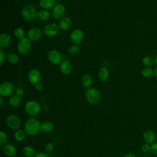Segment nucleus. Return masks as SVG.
<instances>
[{"label": "nucleus", "instance_id": "obj_1", "mask_svg": "<svg viewBox=\"0 0 157 157\" xmlns=\"http://www.w3.org/2000/svg\"><path fill=\"white\" fill-rule=\"evenodd\" d=\"M24 130L28 135L35 136L41 131V123L36 118H29L25 123Z\"/></svg>", "mask_w": 157, "mask_h": 157}, {"label": "nucleus", "instance_id": "obj_2", "mask_svg": "<svg viewBox=\"0 0 157 157\" xmlns=\"http://www.w3.org/2000/svg\"><path fill=\"white\" fill-rule=\"evenodd\" d=\"M38 11L36 8L31 4H26L21 9V15L23 19L27 21H31L37 18Z\"/></svg>", "mask_w": 157, "mask_h": 157}, {"label": "nucleus", "instance_id": "obj_3", "mask_svg": "<svg viewBox=\"0 0 157 157\" xmlns=\"http://www.w3.org/2000/svg\"><path fill=\"white\" fill-rule=\"evenodd\" d=\"M85 98L89 104L96 105L100 101L101 93L97 88L90 87L85 92Z\"/></svg>", "mask_w": 157, "mask_h": 157}, {"label": "nucleus", "instance_id": "obj_4", "mask_svg": "<svg viewBox=\"0 0 157 157\" xmlns=\"http://www.w3.org/2000/svg\"><path fill=\"white\" fill-rule=\"evenodd\" d=\"M25 110L28 115L31 117H34L40 112L41 106L37 101L30 100L26 102L25 105Z\"/></svg>", "mask_w": 157, "mask_h": 157}, {"label": "nucleus", "instance_id": "obj_5", "mask_svg": "<svg viewBox=\"0 0 157 157\" xmlns=\"http://www.w3.org/2000/svg\"><path fill=\"white\" fill-rule=\"evenodd\" d=\"M31 40L28 37H25L20 39L17 44V50L21 55L29 53L31 50Z\"/></svg>", "mask_w": 157, "mask_h": 157}, {"label": "nucleus", "instance_id": "obj_6", "mask_svg": "<svg viewBox=\"0 0 157 157\" xmlns=\"http://www.w3.org/2000/svg\"><path fill=\"white\" fill-rule=\"evenodd\" d=\"M6 123L9 128L16 131L20 129V127L21 124V120L18 115L15 114H10L7 117Z\"/></svg>", "mask_w": 157, "mask_h": 157}, {"label": "nucleus", "instance_id": "obj_7", "mask_svg": "<svg viewBox=\"0 0 157 157\" xmlns=\"http://www.w3.org/2000/svg\"><path fill=\"white\" fill-rule=\"evenodd\" d=\"M47 58L50 63L53 65L60 64L63 61V56L61 53L56 49L50 50L48 52Z\"/></svg>", "mask_w": 157, "mask_h": 157}, {"label": "nucleus", "instance_id": "obj_8", "mask_svg": "<svg viewBox=\"0 0 157 157\" xmlns=\"http://www.w3.org/2000/svg\"><path fill=\"white\" fill-rule=\"evenodd\" d=\"M59 31V27L55 23H49L47 24L44 28V33L48 37H55Z\"/></svg>", "mask_w": 157, "mask_h": 157}, {"label": "nucleus", "instance_id": "obj_9", "mask_svg": "<svg viewBox=\"0 0 157 157\" xmlns=\"http://www.w3.org/2000/svg\"><path fill=\"white\" fill-rule=\"evenodd\" d=\"M66 12V9L63 4H56L52 9V17L55 20H61L64 17Z\"/></svg>", "mask_w": 157, "mask_h": 157}, {"label": "nucleus", "instance_id": "obj_10", "mask_svg": "<svg viewBox=\"0 0 157 157\" xmlns=\"http://www.w3.org/2000/svg\"><path fill=\"white\" fill-rule=\"evenodd\" d=\"M13 85L8 81L2 83L0 85V94L1 96L7 97L10 96L13 91Z\"/></svg>", "mask_w": 157, "mask_h": 157}, {"label": "nucleus", "instance_id": "obj_11", "mask_svg": "<svg viewBox=\"0 0 157 157\" xmlns=\"http://www.w3.org/2000/svg\"><path fill=\"white\" fill-rule=\"evenodd\" d=\"M28 78L29 82L33 85L39 83L42 78V74L40 71L37 69H31L28 74Z\"/></svg>", "mask_w": 157, "mask_h": 157}, {"label": "nucleus", "instance_id": "obj_12", "mask_svg": "<svg viewBox=\"0 0 157 157\" xmlns=\"http://www.w3.org/2000/svg\"><path fill=\"white\" fill-rule=\"evenodd\" d=\"M83 33L80 29H74L70 34V39L71 42L74 44L79 45L82 43L83 39Z\"/></svg>", "mask_w": 157, "mask_h": 157}, {"label": "nucleus", "instance_id": "obj_13", "mask_svg": "<svg viewBox=\"0 0 157 157\" xmlns=\"http://www.w3.org/2000/svg\"><path fill=\"white\" fill-rule=\"evenodd\" d=\"M27 37L31 40L36 41L42 38V32L37 28H32L28 31Z\"/></svg>", "mask_w": 157, "mask_h": 157}, {"label": "nucleus", "instance_id": "obj_14", "mask_svg": "<svg viewBox=\"0 0 157 157\" xmlns=\"http://www.w3.org/2000/svg\"><path fill=\"white\" fill-rule=\"evenodd\" d=\"M59 69L61 73L64 75L69 74L72 70V66L69 60H63L59 65Z\"/></svg>", "mask_w": 157, "mask_h": 157}, {"label": "nucleus", "instance_id": "obj_15", "mask_svg": "<svg viewBox=\"0 0 157 157\" xmlns=\"http://www.w3.org/2000/svg\"><path fill=\"white\" fill-rule=\"evenodd\" d=\"M2 151L4 154L8 157L13 156L17 151L16 147L12 144H6L3 146Z\"/></svg>", "mask_w": 157, "mask_h": 157}, {"label": "nucleus", "instance_id": "obj_16", "mask_svg": "<svg viewBox=\"0 0 157 157\" xmlns=\"http://www.w3.org/2000/svg\"><path fill=\"white\" fill-rule=\"evenodd\" d=\"M11 42V37L7 33H2L0 35V48L5 49L7 48Z\"/></svg>", "mask_w": 157, "mask_h": 157}, {"label": "nucleus", "instance_id": "obj_17", "mask_svg": "<svg viewBox=\"0 0 157 157\" xmlns=\"http://www.w3.org/2000/svg\"><path fill=\"white\" fill-rule=\"evenodd\" d=\"M58 25L61 29L63 31H67L71 28L72 25V21L70 18L67 17H64L61 20H59Z\"/></svg>", "mask_w": 157, "mask_h": 157}, {"label": "nucleus", "instance_id": "obj_18", "mask_svg": "<svg viewBox=\"0 0 157 157\" xmlns=\"http://www.w3.org/2000/svg\"><path fill=\"white\" fill-rule=\"evenodd\" d=\"M143 139L145 143L153 144L155 140V134L151 130H146L143 134Z\"/></svg>", "mask_w": 157, "mask_h": 157}, {"label": "nucleus", "instance_id": "obj_19", "mask_svg": "<svg viewBox=\"0 0 157 157\" xmlns=\"http://www.w3.org/2000/svg\"><path fill=\"white\" fill-rule=\"evenodd\" d=\"M56 0H39V6L42 9L48 10L56 4Z\"/></svg>", "mask_w": 157, "mask_h": 157}, {"label": "nucleus", "instance_id": "obj_20", "mask_svg": "<svg viewBox=\"0 0 157 157\" xmlns=\"http://www.w3.org/2000/svg\"><path fill=\"white\" fill-rule=\"evenodd\" d=\"M98 76L99 79L102 82H105L109 79V69L105 67L102 66L99 71Z\"/></svg>", "mask_w": 157, "mask_h": 157}, {"label": "nucleus", "instance_id": "obj_21", "mask_svg": "<svg viewBox=\"0 0 157 157\" xmlns=\"http://www.w3.org/2000/svg\"><path fill=\"white\" fill-rule=\"evenodd\" d=\"M81 82L83 87L89 88L93 83V78L90 74H85L82 76Z\"/></svg>", "mask_w": 157, "mask_h": 157}, {"label": "nucleus", "instance_id": "obj_22", "mask_svg": "<svg viewBox=\"0 0 157 157\" xmlns=\"http://www.w3.org/2000/svg\"><path fill=\"white\" fill-rule=\"evenodd\" d=\"M21 101L22 99L21 96H19L16 94L12 95L9 99V104L13 107H17L20 105V104L21 103Z\"/></svg>", "mask_w": 157, "mask_h": 157}, {"label": "nucleus", "instance_id": "obj_23", "mask_svg": "<svg viewBox=\"0 0 157 157\" xmlns=\"http://www.w3.org/2000/svg\"><path fill=\"white\" fill-rule=\"evenodd\" d=\"M26 132L25 130H23L21 129H18L16 130L14 132V138L16 141L18 142H21L23 141L26 137Z\"/></svg>", "mask_w": 157, "mask_h": 157}, {"label": "nucleus", "instance_id": "obj_24", "mask_svg": "<svg viewBox=\"0 0 157 157\" xmlns=\"http://www.w3.org/2000/svg\"><path fill=\"white\" fill-rule=\"evenodd\" d=\"M53 129V124L50 121H45L41 123V131L44 132H50Z\"/></svg>", "mask_w": 157, "mask_h": 157}, {"label": "nucleus", "instance_id": "obj_25", "mask_svg": "<svg viewBox=\"0 0 157 157\" xmlns=\"http://www.w3.org/2000/svg\"><path fill=\"white\" fill-rule=\"evenodd\" d=\"M23 153L26 157H34L36 155L34 148L31 145H26L23 148Z\"/></svg>", "mask_w": 157, "mask_h": 157}, {"label": "nucleus", "instance_id": "obj_26", "mask_svg": "<svg viewBox=\"0 0 157 157\" xmlns=\"http://www.w3.org/2000/svg\"><path fill=\"white\" fill-rule=\"evenodd\" d=\"M37 17L42 21H46L50 18V12L48 10L41 9L39 11H38Z\"/></svg>", "mask_w": 157, "mask_h": 157}, {"label": "nucleus", "instance_id": "obj_27", "mask_svg": "<svg viewBox=\"0 0 157 157\" xmlns=\"http://www.w3.org/2000/svg\"><path fill=\"white\" fill-rule=\"evenodd\" d=\"M142 64L147 66V67H150L152 66L155 63V59H153L151 56H145L143 57L142 59Z\"/></svg>", "mask_w": 157, "mask_h": 157}, {"label": "nucleus", "instance_id": "obj_28", "mask_svg": "<svg viewBox=\"0 0 157 157\" xmlns=\"http://www.w3.org/2000/svg\"><path fill=\"white\" fill-rule=\"evenodd\" d=\"M7 59L8 62L10 64H15L18 63L19 61V57L15 53H10L7 56Z\"/></svg>", "mask_w": 157, "mask_h": 157}, {"label": "nucleus", "instance_id": "obj_29", "mask_svg": "<svg viewBox=\"0 0 157 157\" xmlns=\"http://www.w3.org/2000/svg\"><path fill=\"white\" fill-rule=\"evenodd\" d=\"M13 35L16 38L20 40L25 37V31L22 28L18 27L16 29H15L13 31Z\"/></svg>", "mask_w": 157, "mask_h": 157}, {"label": "nucleus", "instance_id": "obj_30", "mask_svg": "<svg viewBox=\"0 0 157 157\" xmlns=\"http://www.w3.org/2000/svg\"><path fill=\"white\" fill-rule=\"evenodd\" d=\"M141 74L145 78L151 77L154 75V69H152L150 67H146L142 70Z\"/></svg>", "mask_w": 157, "mask_h": 157}, {"label": "nucleus", "instance_id": "obj_31", "mask_svg": "<svg viewBox=\"0 0 157 157\" xmlns=\"http://www.w3.org/2000/svg\"><path fill=\"white\" fill-rule=\"evenodd\" d=\"M8 136L7 133L4 131L1 130L0 131V145L3 147L4 145L6 144Z\"/></svg>", "mask_w": 157, "mask_h": 157}, {"label": "nucleus", "instance_id": "obj_32", "mask_svg": "<svg viewBox=\"0 0 157 157\" xmlns=\"http://www.w3.org/2000/svg\"><path fill=\"white\" fill-rule=\"evenodd\" d=\"M79 50H80V47L78 45L74 44L69 48L68 53L71 55H75L79 52Z\"/></svg>", "mask_w": 157, "mask_h": 157}, {"label": "nucleus", "instance_id": "obj_33", "mask_svg": "<svg viewBox=\"0 0 157 157\" xmlns=\"http://www.w3.org/2000/svg\"><path fill=\"white\" fill-rule=\"evenodd\" d=\"M55 149V145L52 142H47L45 145V150L47 152H52Z\"/></svg>", "mask_w": 157, "mask_h": 157}, {"label": "nucleus", "instance_id": "obj_34", "mask_svg": "<svg viewBox=\"0 0 157 157\" xmlns=\"http://www.w3.org/2000/svg\"><path fill=\"white\" fill-rule=\"evenodd\" d=\"M141 150L144 153H148L151 151V145L149 144L145 143L141 146Z\"/></svg>", "mask_w": 157, "mask_h": 157}, {"label": "nucleus", "instance_id": "obj_35", "mask_svg": "<svg viewBox=\"0 0 157 157\" xmlns=\"http://www.w3.org/2000/svg\"><path fill=\"white\" fill-rule=\"evenodd\" d=\"M6 58V55L5 52L2 50V49H1L0 50V64L1 65L3 64Z\"/></svg>", "mask_w": 157, "mask_h": 157}, {"label": "nucleus", "instance_id": "obj_36", "mask_svg": "<svg viewBox=\"0 0 157 157\" xmlns=\"http://www.w3.org/2000/svg\"><path fill=\"white\" fill-rule=\"evenodd\" d=\"M151 151L153 153L157 155V142H153L151 145Z\"/></svg>", "mask_w": 157, "mask_h": 157}, {"label": "nucleus", "instance_id": "obj_37", "mask_svg": "<svg viewBox=\"0 0 157 157\" xmlns=\"http://www.w3.org/2000/svg\"><path fill=\"white\" fill-rule=\"evenodd\" d=\"M34 157H50V156L46 153L40 151V152L36 153Z\"/></svg>", "mask_w": 157, "mask_h": 157}, {"label": "nucleus", "instance_id": "obj_38", "mask_svg": "<svg viewBox=\"0 0 157 157\" xmlns=\"http://www.w3.org/2000/svg\"><path fill=\"white\" fill-rule=\"evenodd\" d=\"M34 85H35V88H36V90L37 91H40L42 90V89H43V85H42V84L40 82L37 83H36V84Z\"/></svg>", "mask_w": 157, "mask_h": 157}, {"label": "nucleus", "instance_id": "obj_39", "mask_svg": "<svg viewBox=\"0 0 157 157\" xmlns=\"http://www.w3.org/2000/svg\"><path fill=\"white\" fill-rule=\"evenodd\" d=\"M16 94H17L19 96H21L24 94V90L21 88H18L16 90Z\"/></svg>", "mask_w": 157, "mask_h": 157}, {"label": "nucleus", "instance_id": "obj_40", "mask_svg": "<svg viewBox=\"0 0 157 157\" xmlns=\"http://www.w3.org/2000/svg\"><path fill=\"white\" fill-rule=\"evenodd\" d=\"M123 157H136V156L132 153H128Z\"/></svg>", "mask_w": 157, "mask_h": 157}, {"label": "nucleus", "instance_id": "obj_41", "mask_svg": "<svg viewBox=\"0 0 157 157\" xmlns=\"http://www.w3.org/2000/svg\"><path fill=\"white\" fill-rule=\"evenodd\" d=\"M154 75L157 78V67H155L154 69Z\"/></svg>", "mask_w": 157, "mask_h": 157}, {"label": "nucleus", "instance_id": "obj_42", "mask_svg": "<svg viewBox=\"0 0 157 157\" xmlns=\"http://www.w3.org/2000/svg\"><path fill=\"white\" fill-rule=\"evenodd\" d=\"M2 105V97L1 96V97H0V106L1 107Z\"/></svg>", "mask_w": 157, "mask_h": 157}, {"label": "nucleus", "instance_id": "obj_43", "mask_svg": "<svg viewBox=\"0 0 157 157\" xmlns=\"http://www.w3.org/2000/svg\"><path fill=\"white\" fill-rule=\"evenodd\" d=\"M155 64L157 66V53H156V56L155 57Z\"/></svg>", "mask_w": 157, "mask_h": 157}]
</instances>
